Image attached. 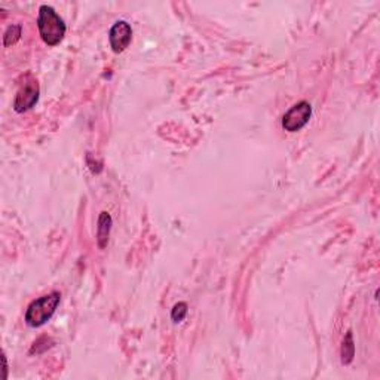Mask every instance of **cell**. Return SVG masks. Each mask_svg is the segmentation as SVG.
I'll use <instances>...</instances> for the list:
<instances>
[{
  "mask_svg": "<svg viewBox=\"0 0 380 380\" xmlns=\"http://www.w3.org/2000/svg\"><path fill=\"white\" fill-rule=\"evenodd\" d=\"M38 29L42 40L49 47L58 45L65 36V24L63 18L55 13L52 6L48 5H42L39 8Z\"/></svg>",
  "mask_w": 380,
  "mask_h": 380,
  "instance_id": "6da1fadb",
  "label": "cell"
},
{
  "mask_svg": "<svg viewBox=\"0 0 380 380\" xmlns=\"http://www.w3.org/2000/svg\"><path fill=\"white\" fill-rule=\"evenodd\" d=\"M61 301V294L58 292H52L47 296H42L31 301L26 310V322L30 327H42L47 324L57 310Z\"/></svg>",
  "mask_w": 380,
  "mask_h": 380,
  "instance_id": "7a4b0ae2",
  "label": "cell"
},
{
  "mask_svg": "<svg viewBox=\"0 0 380 380\" xmlns=\"http://www.w3.org/2000/svg\"><path fill=\"white\" fill-rule=\"evenodd\" d=\"M39 102V84L31 74L24 77V84L21 85L17 93L14 109L17 113H24V111L35 107Z\"/></svg>",
  "mask_w": 380,
  "mask_h": 380,
  "instance_id": "3957f363",
  "label": "cell"
},
{
  "mask_svg": "<svg viewBox=\"0 0 380 380\" xmlns=\"http://www.w3.org/2000/svg\"><path fill=\"white\" fill-rule=\"evenodd\" d=\"M312 116V107L308 102H300L290 109L283 118V128L288 132H297L303 128Z\"/></svg>",
  "mask_w": 380,
  "mask_h": 380,
  "instance_id": "277c9868",
  "label": "cell"
},
{
  "mask_svg": "<svg viewBox=\"0 0 380 380\" xmlns=\"http://www.w3.org/2000/svg\"><path fill=\"white\" fill-rule=\"evenodd\" d=\"M132 40V29L127 21L120 19L111 26L109 31V42L115 54L124 52Z\"/></svg>",
  "mask_w": 380,
  "mask_h": 380,
  "instance_id": "5b68a950",
  "label": "cell"
},
{
  "mask_svg": "<svg viewBox=\"0 0 380 380\" xmlns=\"http://www.w3.org/2000/svg\"><path fill=\"white\" fill-rule=\"evenodd\" d=\"M110 229H111V217H110L109 212L103 211L98 217V226H97V242H98L100 248L107 247Z\"/></svg>",
  "mask_w": 380,
  "mask_h": 380,
  "instance_id": "8992f818",
  "label": "cell"
},
{
  "mask_svg": "<svg viewBox=\"0 0 380 380\" xmlns=\"http://www.w3.org/2000/svg\"><path fill=\"white\" fill-rule=\"evenodd\" d=\"M355 356V342H354V334L349 330L346 333V336L342 342V348H340V360L343 365H349L354 361Z\"/></svg>",
  "mask_w": 380,
  "mask_h": 380,
  "instance_id": "52a82bcc",
  "label": "cell"
},
{
  "mask_svg": "<svg viewBox=\"0 0 380 380\" xmlns=\"http://www.w3.org/2000/svg\"><path fill=\"white\" fill-rule=\"evenodd\" d=\"M21 26H9L8 30L5 31L3 36V47H10V45H14L21 38Z\"/></svg>",
  "mask_w": 380,
  "mask_h": 380,
  "instance_id": "ba28073f",
  "label": "cell"
},
{
  "mask_svg": "<svg viewBox=\"0 0 380 380\" xmlns=\"http://www.w3.org/2000/svg\"><path fill=\"white\" fill-rule=\"evenodd\" d=\"M187 312H189L187 303H184V301H178V303L171 310V319L174 322H182L186 318Z\"/></svg>",
  "mask_w": 380,
  "mask_h": 380,
  "instance_id": "9c48e42d",
  "label": "cell"
}]
</instances>
